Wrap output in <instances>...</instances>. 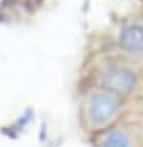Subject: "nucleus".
I'll return each instance as SVG.
<instances>
[{
	"label": "nucleus",
	"mask_w": 143,
	"mask_h": 147,
	"mask_svg": "<svg viewBox=\"0 0 143 147\" xmlns=\"http://www.w3.org/2000/svg\"><path fill=\"white\" fill-rule=\"evenodd\" d=\"M119 47L131 56H143V25L136 21L124 25L119 33Z\"/></svg>",
	"instance_id": "7ed1b4c3"
},
{
	"label": "nucleus",
	"mask_w": 143,
	"mask_h": 147,
	"mask_svg": "<svg viewBox=\"0 0 143 147\" xmlns=\"http://www.w3.org/2000/svg\"><path fill=\"white\" fill-rule=\"evenodd\" d=\"M100 86L106 93H112L119 98L131 95L138 86V76L136 72L122 67V65H112L103 70L100 77Z\"/></svg>",
	"instance_id": "f03ea898"
},
{
	"label": "nucleus",
	"mask_w": 143,
	"mask_h": 147,
	"mask_svg": "<svg viewBox=\"0 0 143 147\" xmlns=\"http://www.w3.org/2000/svg\"><path fill=\"white\" fill-rule=\"evenodd\" d=\"M98 147H133V138L126 130L114 128L101 135L98 140Z\"/></svg>",
	"instance_id": "20e7f679"
},
{
	"label": "nucleus",
	"mask_w": 143,
	"mask_h": 147,
	"mask_svg": "<svg viewBox=\"0 0 143 147\" xmlns=\"http://www.w3.org/2000/svg\"><path fill=\"white\" fill-rule=\"evenodd\" d=\"M120 110V98L106 93V91H96L91 95L87 102V123L93 128H103L110 124Z\"/></svg>",
	"instance_id": "f257e3e1"
}]
</instances>
